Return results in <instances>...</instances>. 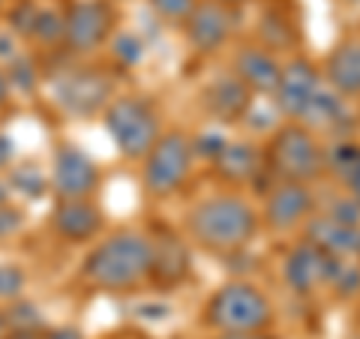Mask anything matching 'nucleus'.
Here are the masks:
<instances>
[{
  "instance_id": "c9c22d12",
  "label": "nucleus",
  "mask_w": 360,
  "mask_h": 339,
  "mask_svg": "<svg viewBox=\"0 0 360 339\" xmlns=\"http://www.w3.org/2000/svg\"><path fill=\"white\" fill-rule=\"evenodd\" d=\"M0 339H42L37 331H9L6 336H0Z\"/></svg>"
},
{
  "instance_id": "4468645a",
  "label": "nucleus",
  "mask_w": 360,
  "mask_h": 339,
  "mask_svg": "<svg viewBox=\"0 0 360 339\" xmlns=\"http://www.w3.org/2000/svg\"><path fill=\"white\" fill-rule=\"evenodd\" d=\"M312 210V196L307 186L300 184H288L274 189V196L267 198V222L274 229H291L297 225L303 217H309Z\"/></svg>"
},
{
  "instance_id": "72a5a7b5",
  "label": "nucleus",
  "mask_w": 360,
  "mask_h": 339,
  "mask_svg": "<svg viewBox=\"0 0 360 339\" xmlns=\"http://www.w3.org/2000/svg\"><path fill=\"white\" fill-rule=\"evenodd\" d=\"M45 339H82V333L75 331V327H60V331H54V333H49Z\"/></svg>"
},
{
  "instance_id": "1a4fd4ad",
  "label": "nucleus",
  "mask_w": 360,
  "mask_h": 339,
  "mask_svg": "<svg viewBox=\"0 0 360 339\" xmlns=\"http://www.w3.org/2000/svg\"><path fill=\"white\" fill-rule=\"evenodd\" d=\"M51 186L58 192V198H87L99 186V168L82 148L60 144L54 151Z\"/></svg>"
},
{
  "instance_id": "c756f323",
  "label": "nucleus",
  "mask_w": 360,
  "mask_h": 339,
  "mask_svg": "<svg viewBox=\"0 0 360 339\" xmlns=\"http://www.w3.org/2000/svg\"><path fill=\"white\" fill-rule=\"evenodd\" d=\"M21 225H25V213L13 205H0V241H9L13 234H18Z\"/></svg>"
},
{
  "instance_id": "423d86ee",
  "label": "nucleus",
  "mask_w": 360,
  "mask_h": 339,
  "mask_svg": "<svg viewBox=\"0 0 360 339\" xmlns=\"http://www.w3.org/2000/svg\"><path fill=\"white\" fill-rule=\"evenodd\" d=\"M270 165L283 180L300 184V180H312L321 174L324 156L307 129L283 127L270 144Z\"/></svg>"
},
{
  "instance_id": "f03ea898",
  "label": "nucleus",
  "mask_w": 360,
  "mask_h": 339,
  "mask_svg": "<svg viewBox=\"0 0 360 339\" xmlns=\"http://www.w3.org/2000/svg\"><path fill=\"white\" fill-rule=\"evenodd\" d=\"M189 231L207 250L231 252L255 234V213L243 198L217 196L189 213Z\"/></svg>"
},
{
  "instance_id": "2eb2a0df",
  "label": "nucleus",
  "mask_w": 360,
  "mask_h": 339,
  "mask_svg": "<svg viewBox=\"0 0 360 339\" xmlns=\"http://www.w3.org/2000/svg\"><path fill=\"white\" fill-rule=\"evenodd\" d=\"M234 72L238 78L246 84V87H255L262 90V94H270V90H276L279 78H283V70L276 66L274 54L264 51V49H240L238 60H234Z\"/></svg>"
},
{
  "instance_id": "f3484780",
  "label": "nucleus",
  "mask_w": 360,
  "mask_h": 339,
  "mask_svg": "<svg viewBox=\"0 0 360 339\" xmlns=\"http://www.w3.org/2000/svg\"><path fill=\"white\" fill-rule=\"evenodd\" d=\"M324 72L336 94H360V42H342L340 49H333Z\"/></svg>"
},
{
  "instance_id": "f704fd0d",
  "label": "nucleus",
  "mask_w": 360,
  "mask_h": 339,
  "mask_svg": "<svg viewBox=\"0 0 360 339\" xmlns=\"http://www.w3.org/2000/svg\"><path fill=\"white\" fill-rule=\"evenodd\" d=\"M9 90H13V87H9V82H6V72L0 70V108L9 103Z\"/></svg>"
},
{
  "instance_id": "7ed1b4c3",
  "label": "nucleus",
  "mask_w": 360,
  "mask_h": 339,
  "mask_svg": "<svg viewBox=\"0 0 360 339\" xmlns=\"http://www.w3.org/2000/svg\"><path fill=\"white\" fill-rule=\"evenodd\" d=\"M270 319L274 312L267 298L246 282L222 286L207 303V321L225 333H258L270 324Z\"/></svg>"
},
{
  "instance_id": "dca6fc26",
  "label": "nucleus",
  "mask_w": 360,
  "mask_h": 339,
  "mask_svg": "<svg viewBox=\"0 0 360 339\" xmlns=\"http://www.w3.org/2000/svg\"><path fill=\"white\" fill-rule=\"evenodd\" d=\"M309 243L330 255H360V231L357 225L333 222L330 217H319L309 222Z\"/></svg>"
},
{
  "instance_id": "f257e3e1",
  "label": "nucleus",
  "mask_w": 360,
  "mask_h": 339,
  "mask_svg": "<svg viewBox=\"0 0 360 339\" xmlns=\"http://www.w3.org/2000/svg\"><path fill=\"white\" fill-rule=\"evenodd\" d=\"M153 270V241L139 231H117L90 250L82 274L90 286L105 291H127Z\"/></svg>"
},
{
  "instance_id": "f8f14e48",
  "label": "nucleus",
  "mask_w": 360,
  "mask_h": 339,
  "mask_svg": "<svg viewBox=\"0 0 360 339\" xmlns=\"http://www.w3.org/2000/svg\"><path fill=\"white\" fill-rule=\"evenodd\" d=\"M333 270H336V262L330 258V252L319 250L315 243H307L291 252L285 264V279L291 282L295 291H312L321 282H330Z\"/></svg>"
},
{
  "instance_id": "2f4dec72",
  "label": "nucleus",
  "mask_w": 360,
  "mask_h": 339,
  "mask_svg": "<svg viewBox=\"0 0 360 339\" xmlns=\"http://www.w3.org/2000/svg\"><path fill=\"white\" fill-rule=\"evenodd\" d=\"M15 37H13V30H0V60H9V58H15Z\"/></svg>"
},
{
  "instance_id": "ea45409f",
  "label": "nucleus",
  "mask_w": 360,
  "mask_h": 339,
  "mask_svg": "<svg viewBox=\"0 0 360 339\" xmlns=\"http://www.w3.org/2000/svg\"><path fill=\"white\" fill-rule=\"evenodd\" d=\"M4 4H6V0H0V9H4Z\"/></svg>"
},
{
  "instance_id": "6e6552de",
  "label": "nucleus",
  "mask_w": 360,
  "mask_h": 339,
  "mask_svg": "<svg viewBox=\"0 0 360 339\" xmlns=\"http://www.w3.org/2000/svg\"><path fill=\"white\" fill-rule=\"evenodd\" d=\"M111 96V78L99 70H63L54 78V99L75 117L96 115Z\"/></svg>"
},
{
  "instance_id": "bb28decb",
  "label": "nucleus",
  "mask_w": 360,
  "mask_h": 339,
  "mask_svg": "<svg viewBox=\"0 0 360 339\" xmlns=\"http://www.w3.org/2000/svg\"><path fill=\"white\" fill-rule=\"evenodd\" d=\"M37 4L33 0H18L13 6V13H9V30L18 33V37H27L33 33V21H37Z\"/></svg>"
},
{
  "instance_id": "a211bd4d",
  "label": "nucleus",
  "mask_w": 360,
  "mask_h": 339,
  "mask_svg": "<svg viewBox=\"0 0 360 339\" xmlns=\"http://www.w3.org/2000/svg\"><path fill=\"white\" fill-rule=\"evenodd\" d=\"M246 105H250V96H246V84L238 75H219L217 82L207 87V108L213 115L238 117Z\"/></svg>"
},
{
  "instance_id": "473e14b6",
  "label": "nucleus",
  "mask_w": 360,
  "mask_h": 339,
  "mask_svg": "<svg viewBox=\"0 0 360 339\" xmlns=\"http://www.w3.org/2000/svg\"><path fill=\"white\" fill-rule=\"evenodd\" d=\"M13 156H15V144L9 135H0V168H6L9 162H13Z\"/></svg>"
},
{
  "instance_id": "a878e982",
  "label": "nucleus",
  "mask_w": 360,
  "mask_h": 339,
  "mask_svg": "<svg viewBox=\"0 0 360 339\" xmlns=\"http://www.w3.org/2000/svg\"><path fill=\"white\" fill-rule=\"evenodd\" d=\"M27 286V274L18 264H0V300H15Z\"/></svg>"
},
{
  "instance_id": "0eeeda50",
  "label": "nucleus",
  "mask_w": 360,
  "mask_h": 339,
  "mask_svg": "<svg viewBox=\"0 0 360 339\" xmlns=\"http://www.w3.org/2000/svg\"><path fill=\"white\" fill-rule=\"evenodd\" d=\"M63 42L72 54H90L108 39L115 9L108 0H75L63 13Z\"/></svg>"
},
{
  "instance_id": "6ab92c4d",
  "label": "nucleus",
  "mask_w": 360,
  "mask_h": 339,
  "mask_svg": "<svg viewBox=\"0 0 360 339\" xmlns=\"http://www.w3.org/2000/svg\"><path fill=\"white\" fill-rule=\"evenodd\" d=\"M217 165H219V174L222 177H231V180H250L258 172V156L250 144H225L217 156Z\"/></svg>"
},
{
  "instance_id": "aec40b11",
  "label": "nucleus",
  "mask_w": 360,
  "mask_h": 339,
  "mask_svg": "<svg viewBox=\"0 0 360 339\" xmlns=\"http://www.w3.org/2000/svg\"><path fill=\"white\" fill-rule=\"evenodd\" d=\"M186 270V252L174 237H162L153 243V270L150 274H162L165 279H177Z\"/></svg>"
},
{
  "instance_id": "c85d7f7f",
  "label": "nucleus",
  "mask_w": 360,
  "mask_h": 339,
  "mask_svg": "<svg viewBox=\"0 0 360 339\" xmlns=\"http://www.w3.org/2000/svg\"><path fill=\"white\" fill-rule=\"evenodd\" d=\"M150 9L168 21H186L195 9V0H150Z\"/></svg>"
},
{
  "instance_id": "a19ab883",
  "label": "nucleus",
  "mask_w": 360,
  "mask_h": 339,
  "mask_svg": "<svg viewBox=\"0 0 360 339\" xmlns=\"http://www.w3.org/2000/svg\"><path fill=\"white\" fill-rule=\"evenodd\" d=\"M354 4H360V0H354Z\"/></svg>"
},
{
  "instance_id": "20e7f679",
  "label": "nucleus",
  "mask_w": 360,
  "mask_h": 339,
  "mask_svg": "<svg viewBox=\"0 0 360 339\" xmlns=\"http://www.w3.org/2000/svg\"><path fill=\"white\" fill-rule=\"evenodd\" d=\"M105 129L123 156L141 160L160 139V117L141 96H120L105 111Z\"/></svg>"
},
{
  "instance_id": "4be33fe9",
  "label": "nucleus",
  "mask_w": 360,
  "mask_h": 339,
  "mask_svg": "<svg viewBox=\"0 0 360 339\" xmlns=\"http://www.w3.org/2000/svg\"><path fill=\"white\" fill-rule=\"evenodd\" d=\"M63 27H66V21H63L60 9H54V6H39V9H37V21H33L30 39H37V42H42V45H54V42L63 39Z\"/></svg>"
},
{
  "instance_id": "5701e85b",
  "label": "nucleus",
  "mask_w": 360,
  "mask_h": 339,
  "mask_svg": "<svg viewBox=\"0 0 360 339\" xmlns=\"http://www.w3.org/2000/svg\"><path fill=\"white\" fill-rule=\"evenodd\" d=\"M4 319H6L9 331H37V333L42 331V312L37 303H30V300L15 298L13 307L4 312Z\"/></svg>"
},
{
  "instance_id": "e433bc0d",
  "label": "nucleus",
  "mask_w": 360,
  "mask_h": 339,
  "mask_svg": "<svg viewBox=\"0 0 360 339\" xmlns=\"http://www.w3.org/2000/svg\"><path fill=\"white\" fill-rule=\"evenodd\" d=\"M9 196H13V189H9L6 180H0V205H9Z\"/></svg>"
},
{
  "instance_id": "ddd939ff",
  "label": "nucleus",
  "mask_w": 360,
  "mask_h": 339,
  "mask_svg": "<svg viewBox=\"0 0 360 339\" xmlns=\"http://www.w3.org/2000/svg\"><path fill=\"white\" fill-rule=\"evenodd\" d=\"M186 33L198 51H217L231 33L229 9L219 4H195L193 15L186 18Z\"/></svg>"
},
{
  "instance_id": "39448f33",
  "label": "nucleus",
  "mask_w": 360,
  "mask_h": 339,
  "mask_svg": "<svg viewBox=\"0 0 360 339\" xmlns=\"http://www.w3.org/2000/svg\"><path fill=\"white\" fill-rule=\"evenodd\" d=\"M193 165V144L186 141V135L168 132L144 156V186L153 196H168L174 192L189 174Z\"/></svg>"
},
{
  "instance_id": "393cba45",
  "label": "nucleus",
  "mask_w": 360,
  "mask_h": 339,
  "mask_svg": "<svg viewBox=\"0 0 360 339\" xmlns=\"http://www.w3.org/2000/svg\"><path fill=\"white\" fill-rule=\"evenodd\" d=\"M6 82L13 90H33L37 87V63L27 54H15L6 60Z\"/></svg>"
},
{
  "instance_id": "b1692460",
  "label": "nucleus",
  "mask_w": 360,
  "mask_h": 339,
  "mask_svg": "<svg viewBox=\"0 0 360 339\" xmlns=\"http://www.w3.org/2000/svg\"><path fill=\"white\" fill-rule=\"evenodd\" d=\"M333 168L345 177V184L352 186L354 192V201L360 205V151H354L352 144H342V148H336L333 151Z\"/></svg>"
},
{
  "instance_id": "4c0bfd02",
  "label": "nucleus",
  "mask_w": 360,
  "mask_h": 339,
  "mask_svg": "<svg viewBox=\"0 0 360 339\" xmlns=\"http://www.w3.org/2000/svg\"><path fill=\"white\" fill-rule=\"evenodd\" d=\"M219 339H267V336H252V333H229V336H219Z\"/></svg>"
},
{
  "instance_id": "cd10ccee",
  "label": "nucleus",
  "mask_w": 360,
  "mask_h": 339,
  "mask_svg": "<svg viewBox=\"0 0 360 339\" xmlns=\"http://www.w3.org/2000/svg\"><path fill=\"white\" fill-rule=\"evenodd\" d=\"M111 54H115V60H120L123 66H132L141 60L144 45L139 37H132V33H120V37H115V42H111Z\"/></svg>"
},
{
  "instance_id": "412c9836",
  "label": "nucleus",
  "mask_w": 360,
  "mask_h": 339,
  "mask_svg": "<svg viewBox=\"0 0 360 339\" xmlns=\"http://www.w3.org/2000/svg\"><path fill=\"white\" fill-rule=\"evenodd\" d=\"M9 189L18 192V196H25V198H42V192L45 186H49V180H45V174L39 172L37 165H13L9 168Z\"/></svg>"
},
{
  "instance_id": "9b49d317",
  "label": "nucleus",
  "mask_w": 360,
  "mask_h": 339,
  "mask_svg": "<svg viewBox=\"0 0 360 339\" xmlns=\"http://www.w3.org/2000/svg\"><path fill=\"white\" fill-rule=\"evenodd\" d=\"M51 225L66 241L82 243L103 229V213L90 205L87 198H60L51 213Z\"/></svg>"
},
{
  "instance_id": "9d476101",
  "label": "nucleus",
  "mask_w": 360,
  "mask_h": 339,
  "mask_svg": "<svg viewBox=\"0 0 360 339\" xmlns=\"http://www.w3.org/2000/svg\"><path fill=\"white\" fill-rule=\"evenodd\" d=\"M319 94V75L307 60H295L276 84V103L288 117H303Z\"/></svg>"
},
{
  "instance_id": "58836bf2",
  "label": "nucleus",
  "mask_w": 360,
  "mask_h": 339,
  "mask_svg": "<svg viewBox=\"0 0 360 339\" xmlns=\"http://www.w3.org/2000/svg\"><path fill=\"white\" fill-rule=\"evenodd\" d=\"M6 333V319H4V312H0V336Z\"/></svg>"
},
{
  "instance_id": "7c9ffc66",
  "label": "nucleus",
  "mask_w": 360,
  "mask_h": 339,
  "mask_svg": "<svg viewBox=\"0 0 360 339\" xmlns=\"http://www.w3.org/2000/svg\"><path fill=\"white\" fill-rule=\"evenodd\" d=\"M225 144H229V141H222L219 135H201V139H198V151L217 160V156H219V151L225 148Z\"/></svg>"
}]
</instances>
